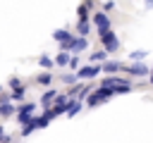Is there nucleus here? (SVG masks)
I'll list each match as a JSON object with an SVG mask.
<instances>
[{"instance_id": "obj_17", "label": "nucleus", "mask_w": 153, "mask_h": 143, "mask_svg": "<svg viewBox=\"0 0 153 143\" xmlns=\"http://www.w3.org/2000/svg\"><path fill=\"white\" fill-rule=\"evenodd\" d=\"M38 64H41V67H43L45 72H50V69L55 67V62H53V57H48V55H41V57H38Z\"/></svg>"}, {"instance_id": "obj_27", "label": "nucleus", "mask_w": 153, "mask_h": 143, "mask_svg": "<svg viewBox=\"0 0 153 143\" xmlns=\"http://www.w3.org/2000/svg\"><path fill=\"white\" fill-rule=\"evenodd\" d=\"M143 2H146V7H148V10H153V0H143Z\"/></svg>"}, {"instance_id": "obj_10", "label": "nucleus", "mask_w": 153, "mask_h": 143, "mask_svg": "<svg viewBox=\"0 0 153 143\" xmlns=\"http://www.w3.org/2000/svg\"><path fill=\"white\" fill-rule=\"evenodd\" d=\"M81 107H84V105H81L79 100H69V105H67L65 114H67V117H76V114L81 112Z\"/></svg>"}, {"instance_id": "obj_3", "label": "nucleus", "mask_w": 153, "mask_h": 143, "mask_svg": "<svg viewBox=\"0 0 153 143\" xmlns=\"http://www.w3.org/2000/svg\"><path fill=\"white\" fill-rule=\"evenodd\" d=\"M100 36V43H103V50L110 55V52H115L117 48H120V38H117V33L110 29V31H103V33H98Z\"/></svg>"}, {"instance_id": "obj_8", "label": "nucleus", "mask_w": 153, "mask_h": 143, "mask_svg": "<svg viewBox=\"0 0 153 143\" xmlns=\"http://www.w3.org/2000/svg\"><path fill=\"white\" fill-rule=\"evenodd\" d=\"M55 95H57V88H48V91H45V93H43V95L38 98V102H41V105H43V107L48 110V107L53 105V100H55Z\"/></svg>"}, {"instance_id": "obj_14", "label": "nucleus", "mask_w": 153, "mask_h": 143, "mask_svg": "<svg viewBox=\"0 0 153 143\" xmlns=\"http://www.w3.org/2000/svg\"><path fill=\"white\" fill-rule=\"evenodd\" d=\"M36 83H38V86H43V88H48V86L53 83V74H50V72H43V74H38Z\"/></svg>"}, {"instance_id": "obj_29", "label": "nucleus", "mask_w": 153, "mask_h": 143, "mask_svg": "<svg viewBox=\"0 0 153 143\" xmlns=\"http://www.w3.org/2000/svg\"><path fill=\"white\" fill-rule=\"evenodd\" d=\"M0 93H2V86H0Z\"/></svg>"}, {"instance_id": "obj_26", "label": "nucleus", "mask_w": 153, "mask_h": 143, "mask_svg": "<svg viewBox=\"0 0 153 143\" xmlns=\"http://www.w3.org/2000/svg\"><path fill=\"white\" fill-rule=\"evenodd\" d=\"M0 143H12V136H7V133H2V136H0Z\"/></svg>"}, {"instance_id": "obj_7", "label": "nucleus", "mask_w": 153, "mask_h": 143, "mask_svg": "<svg viewBox=\"0 0 153 143\" xmlns=\"http://www.w3.org/2000/svg\"><path fill=\"white\" fill-rule=\"evenodd\" d=\"M127 72H129L131 76H146L151 69H148L143 62H134V64H129V67H127Z\"/></svg>"}, {"instance_id": "obj_4", "label": "nucleus", "mask_w": 153, "mask_h": 143, "mask_svg": "<svg viewBox=\"0 0 153 143\" xmlns=\"http://www.w3.org/2000/svg\"><path fill=\"white\" fill-rule=\"evenodd\" d=\"M91 24H96V31H98V33H103V31H110V29H112V26H110V19H108V14H105V12H93Z\"/></svg>"}, {"instance_id": "obj_18", "label": "nucleus", "mask_w": 153, "mask_h": 143, "mask_svg": "<svg viewBox=\"0 0 153 143\" xmlns=\"http://www.w3.org/2000/svg\"><path fill=\"white\" fill-rule=\"evenodd\" d=\"M103 60H108V52L105 50H93L91 52V62H103Z\"/></svg>"}, {"instance_id": "obj_1", "label": "nucleus", "mask_w": 153, "mask_h": 143, "mask_svg": "<svg viewBox=\"0 0 153 143\" xmlns=\"http://www.w3.org/2000/svg\"><path fill=\"white\" fill-rule=\"evenodd\" d=\"M115 93H112V88H103V86H98V91H88V95H86V105L88 107H96V105H103L108 98H112Z\"/></svg>"}, {"instance_id": "obj_5", "label": "nucleus", "mask_w": 153, "mask_h": 143, "mask_svg": "<svg viewBox=\"0 0 153 143\" xmlns=\"http://www.w3.org/2000/svg\"><path fill=\"white\" fill-rule=\"evenodd\" d=\"M74 74H76V79H81V81H84V79H96V76L100 74V64H86V67H79Z\"/></svg>"}, {"instance_id": "obj_2", "label": "nucleus", "mask_w": 153, "mask_h": 143, "mask_svg": "<svg viewBox=\"0 0 153 143\" xmlns=\"http://www.w3.org/2000/svg\"><path fill=\"white\" fill-rule=\"evenodd\" d=\"M33 112H36V102H19L14 114H17V122L24 126V124H29L33 119Z\"/></svg>"}, {"instance_id": "obj_25", "label": "nucleus", "mask_w": 153, "mask_h": 143, "mask_svg": "<svg viewBox=\"0 0 153 143\" xmlns=\"http://www.w3.org/2000/svg\"><path fill=\"white\" fill-rule=\"evenodd\" d=\"M19 86H22V81H19L17 76H12V79H10V88H19Z\"/></svg>"}, {"instance_id": "obj_24", "label": "nucleus", "mask_w": 153, "mask_h": 143, "mask_svg": "<svg viewBox=\"0 0 153 143\" xmlns=\"http://www.w3.org/2000/svg\"><path fill=\"white\" fill-rule=\"evenodd\" d=\"M112 10H115V2L112 0H105L103 2V12H112Z\"/></svg>"}, {"instance_id": "obj_11", "label": "nucleus", "mask_w": 153, "mask_h": 143, "mask_svg": "<svg viewBox=\"0 0 153 143\" xmlns=\"http://www.w3.org/2000/svg\"><path fill=\"white\" fill-rule=\"evenodd\" d=\"M69 57H72V52H67V50H60V52H57V57H55L53 62H55L57 67H67V64H69Z\"/></svg>"}, {"instance_id": "obj_23", "label": "nucleus", "mask_w": 153, "mask_h": 143, "mask_svg": "<svg viewBox=\"0 0 153 143\" xmlns=\"http://www.w3.org/2000/svg\"><path fill=\"white\" fill-rule=\"evenodd\" d=\"M88 91H91L88 86H79V93H76V100H84V98L88 95Z\"/></svg>"}, {"instance_id": "obj_20", "label": "nucleus", "mask_w": 153, "mask_h": 143, "mask_svg": "<svg viewBox=\"0 0 153 143\" xmlns=\"http://www.w3.org/2000/svg\"><path fill=\"white\" fill-rule=\"evenodd\" d=\"M79 62H81V60H79V55H72V57H69V64H67V67H72V69H74V72H76V69H79V67H81V64H79Z\"/></svg>"}, {"instance_id": "obj_12", "label": "nucleus", "mask_w": 153, "mask_h": 143, "mask_svg": "<svg viewBox=\"0 0 153 143\" xmlns=\"http://www.w3.org/2000/svg\"><path fill=\"white\" fill-rule=\"evenodd\" d=\"M17 112V107L10 102V100H5V102H0V117H12Z\"/></svg>"}, {"instance_id": "obj_16", "label": "nucleus", "mask_w": 153, "mask_h": 143, "mask_svg": "<svg viewBox=\"0 0 153 143\" xmlns=\"http://www.w3.org/2000/svg\"><path fill=\"white\" fill-rule=\"evenodd\" d=\"M88 31H91V21H88V19H79V24H76V33H79V36H86Z\"/></svg>"}, {"instance_id": "obj_21", "label": "nucleus", "mask_w": 153, "mask_h": 143, "mask_svg": "<svg viewBox=\"0 0 153 143\" xmlns=\"http://www.w3.org/2000/svg\"><path fill=\"white\" fill-rule=\"evenodd\" d=\"M62 81H65V83H69V86H72V83H79L76 74H62Z\"/></svg>"}, {"instance_id": "obj_15", "label": "nucleus", "mask_w": 153, "mask_h": 143, "mask_svg": "<svg viewBox=\"0 0 153 143\" xmlns=\"http://www.w3.org/2000/svg\"><path fill=\"white\" fill-rule=\"evenodd\" d=\"M24 95H26V91H24V86H19V88H12L10 100H14V102H24Z\"/></svg>"}, {"instance_id": "obj_6", "label": "nucleus", "mask_w": 153, "mask_h": 143, "mask_svg": "<svg viewBox=\"0 0 153 143\" xmlns=\"http://www.w3.org/2000/svg\"><path fill=\"white\" fill-rule=\"evenodd\" d=\"M69 100H72V98H67L65 93H57V95H55V100H53V105H50V110L55 112V117H57V114H65Z\"/></svg>"}, {"instance_id": "obj_28", "label": "nucleus", "mask_w": 153, "mask_h": 143, "mask_svg": "<svg viewBox=\"0 0 153 143\" xmlns=\"http://www.w3.org/2000/svg\"><path fill=\"white\" fill-rule=\"evenodd\" d=\"M148 76H151V86H153V72H148Z\"/></svg>"}, {"instance_id": "obj_19", "label": "nucleus", "mask_w": 153, "mask_h": 143, "mask_svg": "<svg viewBox=\"0 0 153 143\" xmlns=\"http://www.w3.org/2000/svg\"><path fill=\"white\" fill-rule=\"evenodd\" d=\"M76 14H79V19H88V7L86 5H79L76 7Z\"/></svg>"}, {"instance_id": "obj_22", "label": "nucleus", "mask_w": 153, "mask_h": 143, "mask_svg": "<svg viewBox=\"0 0 153 143\" xmlns=\"http://www.w3.org/2000/svg\"><path fill=\"white\" fill-rule=\"evenodd\" d=\"M146 55H148V52H146V50H136V52H131V55H129V57H131V60H134V62H139V60H143V57H146Z\"/></svg>"}, {"instance_id": "obj_13", "label": "nucleus", "mask_w": 153, "mask_h": 143, "mask_svg": "<svg viewBox=\"0 0 153 143\" xmlns=\"http://www.w3.org/2000/svg\"><path fill=\"white\" fill-rule=\"evenodd\" d=\"M120 69H122L120 62H105V64H100V72H105V74H115V72H120Z\"/></svg>"}, {"instance_id": "obj_9", "label": "nucleus", "mask_w": 153, "mask_h": 143, "mask_svg": "<svg viewBox=\"0 0 153 143\" xmlns=\"http://www.w3.org/2000/svg\"><path fill=\"white\" fill-rule=\"evenodd\" d=\"M53 38H55V41L60 43V48H62L65 43H69V41H72V33H69L67 29H57V31H53Z\"/></svg>"}]
</instances>
